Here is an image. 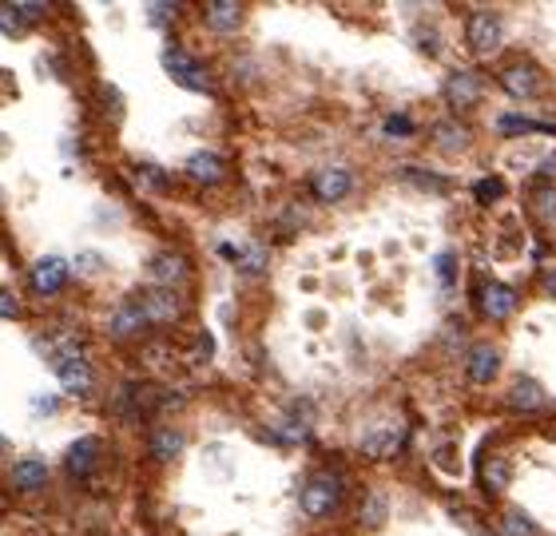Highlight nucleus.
<instances>
[{"instance_id": "nucleus-14", "label": "nucleus", "mask_w": 556, "mask_h": 536, "mask_svg": "<svg viewBox=\"0 0 556 536\" xmlns=\"http://www.w3.org/2000/svg\"><path fill=\"white\" fill-rule=\"evenodd\" d=\"M481 310L493 318V322H505L513 310H516V291L513 286H505V282H489L481 291Z\"/></svg>"}, {"instance_id": "nucleus-30", "label": "nucleus", "mask_w": 556, "mask_h": 536, "mask_svg": "<svg viewBox=\"0 0 556 536\" xmlns=\"http://www.w3.org/2000/svg\"><path fill=\"white\" fill-rule=\"evenodd\" d=\"M13 8H16V13L24 16V20H28V24H36L40 16H48V5H44V0H16Z\"/></svg>"}, {"instance_id": "nucleus-10", "label": "nucleus", "mask_w": 556, "mask_h": 536, "mask_svg": "<svg viewBox=\"0 0 556 536\" xmlns=\"http://www.w3.org/2000/svg\"><path fill=\"white\" fill-rule=\"evenodd\" d=\"M144 326L147 322H144V314H139L135 294L124 298V302L107 314V334H112V337H135V334H144Z\"/></svg>"}, {"instance_id": "nucleus-24", "label": "nucleus", "mask_w": 556, "mask_h": 536, "mask_svg": "<svg viewBox=\"0 0 556 536\" xmlns=\"http://www.w3.org/2000/svg\"><path fill=\"white\" fill-rule=\"evenodd\" d=\"M481 476H485V489L489 493H505L509 489V481H513V465L505 461V457H493V461H485Z\"/></svg>"}, {"instance_id": "nucleus-12", "label": "nucleus", "mask_w": 556, "mask_h": 536, "mask_svg": "<svg viewBox=\"0 0 556 536\" xmlns=\"http://www.w3.org/2000/svg\"><path fill=\"white\" fill-rule=\"evenodd\" d=\"M496 370H501V350L489 342H481V346H473L469 350V362H465V374H469V382L477 385H485V382H493Z\"/></svg>"}, {"instance_id": "nucleus-31", "label": "nucleus", "mask_w": 556, "mask_h": 536, "mask_svg": "<svg viewBox=\"0 0 556 536\" xmlns=\"http://www.w3.org/2000/svg\"><path fill=\"white\" fill-rule=\"evenodd\" d=\"M473 191H477V199H481V203H496V199H501V191H505V183H501V179H481Z\"/></svg>"}, {"instance_id": "nucleus-6", "label": "nucleus", "mask_w": 556, "mask_h": 536, "mask_svg": "<svg viewBox=\"0 0 556 536\" xmlns=\"http://www.w3.org/2000/svg\"><path fill=\"white\" fill-rule=\"evenodd\" d=\"M465 40L477 56H493L501 48V20L493 13H473L469 24H465Z\"/></svg>"}, {"instance_id": "nucleus-29", "label": "nucleus", "mask_w": 556, "mask_h": 536, "mask_svg": "<svg viewBox=\"0 0 556 536\" xmlns=\"http://www.w3.org/2000/svg\"><path fill=\"white\" fill-rule=\"evenodd\" d=\"M417 132V124H413V119L410 116H390V119H385V135H390V139H410Z\"/></svg>"}, {"instance_id": "nucleus-7", "label": "nucleus", "mask_w": 556, "mask_h": 536, "mask_svg": "<svg viewBox=\"0 0 556 536\" xmlns=\"http://www.w3.org/2000/svg\"><path fill=\"white\" fill-rule=\"evenodd\" d=\"M485 96V79L469 72V68H461V72H453L449 79H445V99H449V107H477Z\"/></svg>"}, {"instance_id": "nucleus-3", "label": "nucleus", "mask_w": 556, "mask_h": 536, "mask_svg": "<svg viewBox=\"0 0 556 536\" xmlns=\"http://www.w3.org/2000/svg\"><path fill=\"white\" fill-rule=\"evenodd\" d=\"M139 314H144L147 326H171L183 318V298L175 291H159V286H147V291L135 294Z\"/></svg>"}, {"instance_id": "nucleus-39", "label": "nucleus", "mask_w": 556, "mask_h": 536, "mask_svg": "<svg viewBox=\"0 0 556 536\" xmlns=\"http://www.w3.org/2000/svg\"><path fill=\"white\" fill-rule=\"evenodd\" d=\"M0 453H5V437H0Z\"/></svg>"}, {"instance_id": "nucleus-15", "label": "nucleus", "mask_w": 556, "mask_h": 536, "mask_svg": "<svg viewBox=\"0 0 556 536\" xmlns=\"http://www.w3.org/2000/svg\"><path fill=\"white\" fill-rule=\"evenodd\" d=\"M13 485L16 493H40L48 485V465L40 457H20L13 465Z\"/></svg>"}, {"instance_id": "nucleus-26", "label": "nucleus", "mask_w": 556, "mask_h": 536, "mask_svg": "<svg viewBox=\"0 0 556 536\" xmlns=\"http://www.w3.org/2000/svg\"><path fill=\"white\" fill-rule=\"evenodd\" d=\"M496 127H501V135H524V132H552L556 135V124H536V119H524V116H501Z\"/></svg>"}, {"instance_id": "nucleus-32", "label": "nucleus", "mask_w": 556, "mask_h": 536, "mask_svg": "<svg viewBox=\"0 0 556 536\" xmlns=\"http://www.w3.org/2000/svg\"><path fill=\"white\" fill-rule=\"evenodd\" d=\"M536 215L549 218V223H556V191H536Z\"/></svg>"}, {"instance_id": "nucleus-23", "label": "nucleus", "mask_w": 556, "mask_h": 536, "mask_svg": "<svg viewBox=\"0 0 556 536\" xmlns=\"http://www.w3.org/2000/svg\"><path fill=\"white\" fill-rule=\"evenodd\" d=\"M179 453H183V433H175V430H155L152 433V457L155 461H175Z\"/></svg>"}, {"instance_id": "nucleus-34", "label": "nucleus", "mask_w": 556, "mask_h": 536, "mask_svg": "<svg viewBox=\"0 0 556 536\" xmlns=\"http://www.w3.org/2000/svg\"><path fill=\"white\" fill-rule=\"evenodd\" d=\"M405 179H413V183H422V187H433V191H445L449 187V179H441V175H425V171H405Z\"/></svg>"}, {"instance_id": "nucleus-28", "label": "nucleus", "mask_w": 556, "mask_h": 536, "mask_svg": "<svg viewBox=\"0 0 556 536\" xmlns=\"http://www.w3.org/2000/svg\"><path fill=\"white\" fill-rule=\"evenodd\" d=\"M24 28H28V20L20 16L13 5L0 8V32H5V36H16V32H24Z\"/></svg>"}, {"instance_id": "nucleus-4", "label": "nucleus", "mask_w": 556, "mask_h": 536, "mask_svg": "<svg viewBox=\"0 0 556 536\" xmlns=\"http://www.w3.org/2000/svg\"><path fill=\"white\" fill-rule=\"evenodd\" d=\"M163 68H167V76H171L179 88H187V92H211V76H207V68L199 64L191 52H183V48H167Z\"/></svg>"}, {"instance_id": "nucleus-18", "label": "nucleus", "mask_w": 556, "mask_h": 536, "mask_svg": "<svg viewBox=\"0 0 556 536\" xmlns=\"http://www.w3.org/2000/svg\"><path fill=\"white\" fill-rule=\"evenodd\" d=\"M223 159H218L215 152H195L191 159H187V175L195 179V183H218L223 179Z\"/></svg>"}, {"instance_id": "nucleus-2", "label": "nucleus", "mask_w": 556, "mask_h": 536, "mask_svg": "<svg viewBox=\"0 0 556 536\" xmlns=\"http://www.w3.org/2000/svg\"><path fill=\"white\" fill-rule=\"evenodd\" d=\"M52 370L60 377V385H64L72 397H88L96 390V370H92V362H88L79 350L52 354Z\"/></svg>"}, {"instance_id": "nucleus-35", "label": "nucleus", "mask_w": 556, "mask_h": 536, "mask_svg": "<svg viewBox=\"0 0 556 536\" xmlns=\"http://www.w3.org/2000/svg\"><path fill=\"white\" fill-rule=\"evenodd\" d=\"M147 20H152V24H167V20H175V5H163V0H159V5H147Z\"/></svg>"}, {"instance_id": "nucleus-27", "label": "nucleus", "mask_w": 556, "mask_h": 536, "mask_svg": "<svg viewBox=\"0 0 556 536\" xmlns=\"http://www.w3.org/2000/svg\"><path fill=\"white\" fill-rule=\"evenodd\" d=\"M501 536H536V524L524 509H505V532Z\"/></svg>"}, {"instance_id": "nucleus-17", "label": "nucleus", "mask_w": 556, "mask_h": 536, "mask_svg": "<svg viewBox=\"0 0 556 536\" xmlns=\"http://www.w3.org/2000/svg\"><path fill=\"white\" fill-rule=\"evenodd\" d=\"M405 433L397 430V425H382V430H370L362 437V453L366 457H394L397 449H402Z\"/></svg>"}, {"instance_id": "nucleus-36", "label": "nucleus", "mask_w": 556, "mask_h": 536, "mask_svg": "<svg viewBox=\"0 0 556 536\" xmlns=\"http://www.w3.org/2000/svg\"><path fill=\"white\" fill-rule=\"evenodd\" d=\"M437 274H441V282H453V254L437 258Z\"/></svg>"}, {"instance_id": "nucleus-5", "label": "nucleus", "mask_w": 556, "mask_h": 536, "mask_svg": "<svg viewBox=\"0 0 556 536\" xmlns=\"http://www.w3.org/2000/svg\"><path fill=\"white\" fill-rule=\"evenodd\" d=\"M187 274H191V266H187V258L179 251H155L144 263V278L159 286V291H175L179 282H187Z\"/></svg>"}, {"instance_id": "nucleus-33", "label": "nucleus", "mask_w": 556, "mask_h": 536, "mask_svg": "<svg viewBox=\"0 0 556 536\" xmlns=\"http://www.w3.org/2000/svg\"><path fill=\"white\" fill-rule=\"evenodd\" d=\"M20 314V298L8 291V286H0V322H8V318Z\"/></svg>"}, {"instance_id": "nucleus-37", "label": "nucleus", "mask_w": 556, "mask_h": 536, "mask_svg": "<svg viewBox=\"0 0 556 536\" xmlns=\"http://www.w3.org/2000/svg\"><path fill=\"white\" fill-rule=\"evenodd\" d=\"M536 179H556V152L544 155V163L536 167Z\"/></svg>"}, {"instance_id": "nucleus-1", "label": "nucleus", "mask_w": 556, "mask_h": 536, "mask_svg": "<svg viewBox=\"0 0 556 536\" xmlns=\"http://www.w3.org/2000/svg\"><path fill=\"white\" fill-rule=\"evenodd\" d=\"M298 504H302V513L310 516V521L334 516L338 504H342V481H338L334 473H314L310 481L302 485V493H298Z\"/></svg>"}, {"instance_id": "nucleus-38", "label": "nucleus", "mask_w": 556, "mask_h": 536, "mask_svg": "<svg viewBox=\"0 0 556 536\" xmlns=\"http://www.w3.org/2000/svg\"><path fill=\"white\" fill-rule=\"evenodd\" d=\"M544 291H549V294L556 298V271H549V274H544Z\"/></svg>"}, {"instance_id": "nucleus-25", "label": "nucleus", "mask_w": 556, "mask_h": 536, "mask_svg": "<svg viewBox=\"0 0 556 536\" xmlns=\"http://www.w3.org/2000/svg\"><path fill=\"white\" fill-rule=\"evenodd\" d=\"M385 516H390V496H385V493H370V496H366V504H362V524H366V529H382Z\"/></svg>"}, {"instance_id": "nucleus-8", "label": "nucleus", "mask_w": 556, "mask_h": 536, "mask_svg": "<svg viewBox=\"0 0 556 536\" xmlns=\"http://www.w3.org/2000/svg\"><path fill=\"white\" fill-rule=\"evenodd\" d=\"M310 191H314V199H322V203H342V199L354 191V175L346 171V167H322V171H314V179H310Z\"/></svg>"}, {"instance_id": "nucleus-19", "label": "nucleus", "mask_w": 556, "mask_h": 536, "mask_svg": "<svg viewBox=\"0 0 556 536\" xmlns=\"http://www.w3.org/2000/svg\"><path fill=\"white\" fill-rule=\"evenodd\" d=\"M274 437L283 445H298V441H306L310 437V417L306 413H283L274 421Z\"/></svg>"}, {"instance_id": "nucleus-9", "label": "nucleus", "mask_w": 556, "mask_h": 536, "mask_svg": "<svg viewBox=\"0 0 556 536\" xmlns=\"http://www.w3.org/2000/svg\"><path fill=\"white\" fill-rule=\"evenodd\" d=\"M501 88L513 99H533L536 92H541V72H536L533 64H513L501 72Z\"/></svg>"}, {"instance_id": "nucleus-11", "label": "nucleus", "mask_w": 556, "mask_h": 536, "mask_svg": "<svg viewBox=\"0 0 556 536\" xmlns=\"http://www.w3.org/2000/svg\"><path fill=\"white\" fill-rule=\"evenodd\" d=\"M64 282H68V263H64V258L44 254V258H40V263L32 266V291H40V294H56V291H64Z\"/></svg>"}, {"instance_id": "nucleus-20", "label": "nucleus", "mask_w": 556, "mask_h": 536, "mask_svg": "<svg viewBox=\"0 0 556 536\" xmlns=\"http://www.w3.org/2000/svg\"><path fill=\"white\" fill-rule=\"evenodd\" d=\"M509 405L513 410L533 413V410H541L544 405V390L533 382V377H521V382H513V390H509Z\"/></svg>"}, {"instance_id": "nucleus-13", "label": "nucleus", "mask_w": 556, "mask_h": 536, "mask_svg": "<svg viewBox=\"0 0 556 536\" xmlns=\"http://www.w3.org/2000/svg\"><path fill=\"white\" fill-rule=\"evenodd\" d=\"M99 461V437H79V441H72V449H68L64 457V469L72 476H92Z\"/></svg>"}, {"instance_id": "nucleus-21", "label": "nucleus", "mask_w": 556, "mask_h": 536, "mask_svg": "<svg viewBox=\"0 0 556 536\" xmlns=\"http://www.w3.org/2000/svg\"><path fill=\"white\" fill-rule=\"evenodd\" d=\"M433 143L441 147V152H461L465 143H469V135H465V127L457 124V119H437L433 124Z\"/></svg>"}, {"instance_id": "nucleus-16", "label": "nucleus", "mask_w": 556, "mask_h": 536, "mask_svg": "<svg viewBox=\"0 0 556 536\" xmlns=\"http://www.w3.org/2000/svg\"><path fill=\"white\" fill-rule=\"evenodd\" d=\"M238 20H243V5L238 0H211L207 5V28L218 36H231L238 28Z\"/></svg>"}, {"instance_id": "nucleus-22", "label": "nucleus", "mask_w": 556, "mask_h": 536, "mask_svg": "<svg viewBox=\"0 0 556 536\" xmlns=\"http://www.w3.org/2000/svg\"><path fill=\"white\" fill-rule=\"evenodd\" d=\"M235 266L243 274H263L266 266H271V251H266L263 243H246V246H238L235 251Z\"/></svg>"}]
</instances>
